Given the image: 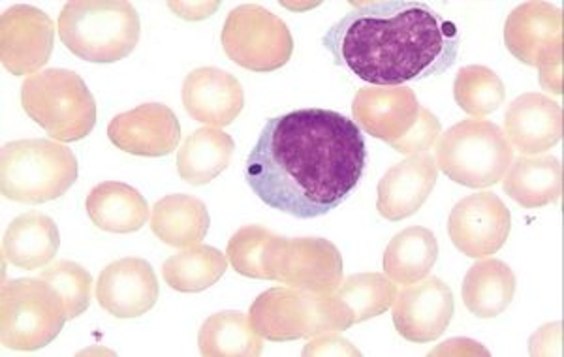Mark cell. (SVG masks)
Wrapping results in <instances>:
<instances>
[{
  "label": "cell",
  "instance_id": "cell-6",
  "mask_svg": "<svg viewBox=\"0 0 564 357\" xmlns=\"http://www.w3.org/2000/svg\"><path fill=\"white\" fill-rule=\"evenodd\" d=\"M250 326L273 343L318 337L352 327L334 294L318 295L295 288H271L250 305Z\"/></svg>",
  "mask_w": 564,
  "mask_h": 357
},
{
  "label": "cell",
  "instance_id": "cell-13",
  "mask_svg": "<svg viewBox=\"0 0 564 357\" xmlns=\"http://www.w3.org/2000/svg\"><path fill=\"white\" fill-rule=\"evenodd\" d=\"M391 306L393 326L411 343H433L441 337L456 309L452 288L436 277L409 284Z\"/></svg>",
  "mask_w": 564,
  "mask_h": 357
},
{
  "label": "cell",
  "instance_id": "cell-19",
  "mask_svg": "<svg viewBox=\"0 0 564 357\" xmlns=\"http://www.w3.org/2000/svg\"><path fill=\"white\" fill-rule=\"evenodd\" d=\"M505 130L512 148L539 156L563 138V108L547 96L527 93L508 106Z\"/></svg>",
  "mask_w": 564,
  "mask_h": 357
},
{
  "label": "cell",
  "instance_id": "cell-10",
  "mask_svg": "<svg viewBox=\"0 0 564 357\" xmlns=\"http://www.w3.org/2000/svg\"><path fill=\"white\" fill-rule=\"evenodd\" d=\"M343 271V256L334 242L321 237H281L271 256L270 281L308 294L327 295L339 288Z\"/></svg>",
  "mask_w": 564,
  "mask_h": 357
},
{
  "label": "cell",
  "instance_id": "cell-34",
  "mask_svg": "<svg viewBox=\"0 0 564 357\" xmlns=\"http://www.w3.org/2000/svg\"><path fill=\"white\" fill-rule=\"evenodd\" d=\"M438 136H441V121L431 113L430 109L422 106L416 125L412 127L411 132L395 143H391V148L395 149L398 153L416 154L433 148Z\"/></svg>",
  "mask_w": 564,
  "mask_h": 357
},
{
  "label": "cell",
  "instance_id": "cell-7",
  "mask_svg": "<svg viewBox=\"0 0 564 357\" xmlns=\"http://www.w3.org/2000/svg\"><path fill=\"white\" fill-rule=\"evenodd\" d=\"M435 162L457 185L488 188L512 166L513 148L495 122L467 119L443 134Z\"/></svg>",
  "mask_w": 564,
  "mask_h": 357
},
{
  "label": "cell",
  "instance_id": "cell-18",
  "mask_svg": "<svg viewBox=\"0 0 564 357\" xmlns=\"http://www.w3.org/2000/svg\"><path fill=\"white\" fill-rule=\"evenodd\" d=\"M436 177L438 167L430 153L411 154L380 178L377 209L391 223L412 217L433 194Z\"/></svg>",
  "mask_w": 564,
  "mask_h": 357
},
{
  "label": "cell",
  "instance_id": "cell-33",
  "mask_svg": "<svg viewBox=\"0 0 564 357\" xmlns=\"http://www.w3.org/2000/svg\"><path fill=\"white\" fill-rule=\"evenodd\" d=\"M40 279L57 290L61 300L65 303L68 320L77 318L89 309L93 277L87 269L68 260H61L44 269Z\"/></svg>",
  "mask_w": 564,
  "mask_h": 357
},
{
  "label": "cell",
  "instance_id": "cell-30",
  "mask_svg": "<svg viewBox=\"0 0 564 357\" xmlns=\"http://www.w3.org/2000/svg\"><path fill=\"white\" fill-rule=\"evenodd\" d=\"M345 306L352 326L384 314L398 298V286L388 274L361 273L348 277L334 292Z\"/></svg>",
  "mask_w": 564,
  "mask_h": 357
},
{
  "label": "cell",
  "instance_id": "cell-15",
  "mask_svg": "<svg viewBox=\"0 0 564 357\" xmlns=\"http://www.w3.org/2000/svg\"><path fill=\"white\" fill-rule=\"evenodd\" d=\"M109 141L135 156H167L181 141L180 119L164 104H141L117 116L108 127Z\"/></svg>",
  "mask_w": 564,
  "mask_h": 357
},
{
  "label": "cell",
  "instance_id": "cell-29",
  "mask_svg": "<svg viewBox=\"0 0 564 357\" xmlns=\"http://www.w3.org/2000/svg\"><path fill=\"white\" fill-rule=\"evenodd\" d=\"M228 269V260L220 250L207 245H194L180 255L167 258L162 277L167 286L183 294L204 292L217 284Z\"/></svg>",
  "mask_w": 564,
  "mask_h": 357
},
{
  "label": "cell",
  "instance_id": "cell-27",
  "mask_svg": "<svg viewBox=\"0 0 564 357\" xmlns=\"http://www.w3.org/2000/svg\"><path fill=\"white\" fill-rule=\"evenodd\" d=\"M438 258L433 231L411 226L391 239L384 252V271L398 284H414L431 273Z\"/></svg>",
  "mask_w": 564,
  "mask_h": 357
},
{
  "label": "cell",
  "instance_id": "cell-20",
  "mask_svg": "<svg viewBox=\"0 0 564 357\" xmlns=\"http://www.w3.org/2000/svg\"><path fill=\"white\" fill-rule=\"evenodd\" d=\"M183 106L186 113L212 127H228L243 111V87L238 77L218 68H198L185 77Z\"/></svg>",
  "mask_w": 564,
  "mask_h": 357
},
{
  "label": "cell",
  "instance_id": "cell-11",
  "mask_svg": "<svg viewBox=\"0 0 564 357\" xmlns=\"http://www.w3.org/2000/svg\"><path fill=\"white\" fill-rule=\"evenodd\" d=\"M510 230L512 213L494 192L470 194L449 213V239L468 258L497 255Z\"/></svg>",
  "mask_w": 564,
  "mask_h": 357
},
{
  "label": "cell",
  "instance_id": "cell-8",
  "mask_svg": "<svg viewBox=\"0 0 564 357\" xmlns=\"http://www.w3.org/2000/svg\"><path fill=\"white\" fill-rule=\"evenodd\" d=\"M65 303L42 279H15L2 286L0 337L12 350H40L63 332Z\"/></svg>",
  "mask_w": 564,
  "mask_h": 357
},
{
  "label": "cell",
  "instance_id": "cell-4",
  "mask_svg": "<svg viewBox=\"0 0 564 357\" xmlns=\"http://www.w3.org/2000/svg\"><path fill=\"white\" fill-rule=\"evenodd\" d=\"M0 162L2 196L20 204L61 198L77 178L76 154L55 141H10L2 148Z\"/></svg>",
  "mask_w": 564,
  "mask_h": 357
},
{
  "label": "cell",
  "instance_id": "cell-9",
  "mask_svg": "<svg viewBox=\"0 0 564 357\" xmlns=\"http://www.w3.org/2000/svg\"><path fill=\"white\" fill-rule=\"evenodd\" d=\"M220 42L234 63L258 74L279 71L294 53L289 25L258 4L231 10L220 32Z\"/></svg>",
  "mask_w": 564,
  "mask_h": 357
},
{
  "label": "cell",
  "instance_id": "cell-14",
  "mask_svg": "<svg viewBox=\"0 0 564 357\" xmlns=\"http://www.w3.org/2000/svg\"><path fill=\"white\" fill-rule=\"evenodd\" d=\"M505 44L527 66L563 57V10L550 2H525L508 15Z\"/></svg>",
  "mask_w": 564,
  "mask_h": 357
},
{
  "label": "cell",
  "instance_id": "cell-2",
  "mask_svg": "<svg viewBox=\"0 0 564 357\" xmlns=\"http://www.w3.org/2000/svg\"><path fill=\"white\" fill-rule=\"evenodd\" d=\"M322 45L343 71L372 87H403L456 64L462 39L454 21L417 0L352 2Z\"/></svg>",
  "mask_w": 564,
  "mask_h": 357
},
{
  "label": "cell",
  "instance_id": "cell-32",
  "mask_svg": "<svg viewBox=\"0 0 564 357\" xmlns=\"http://www.w3.org/2000/svg\"><path fill=\"white\" fill-rule=\"evenodd\" d=\"M279 239L281 237L262 226H245L228 242L226 255L231 268L249 279L270 281L271 256L275 252Z\"/></svg>",
  "mask_w": 564,
  "mask_h": 357
},
{
  "label": "cell",
  "instance_id": "cell-1",
  "mask_svg": "<svg viewBox=\"0 0 564 357\" xmlns=\"http://www.w3.org/2000/svg\"><path fill=\"white\" fill-rule=\"evenodd\" d=\"M366 164V138L352 119L308 108L265 122L243 173L268 207L308 220L337 209Z\"/></svg>",
  "mask_w": 564,
  "mask_h": 357
},
{
  "label": "cell",
  "instance_id": "cell-22",
  "mask_svg": "<svg viewBox=\"0 0 564 357\" xmlns=\"http://www.w3.org/2000/svg\"><path fill=\"white\" fill-rule=\"evenodd\" d=\"M93 224L109 234H132L148 224V199L134 186L106 181L95 186L85 199Z\"/></svg>",
  "mask_w": 564,
  "mask_h": 357
},
{
  "label": "cell",
  "instance_id": "cell-23",
  "mask_svg": "<svg viewBox=\"0 0 564 357\" xmlns=\"http://www.w3.org/2000/svg\"><path fill=\"white\" fill-rule=\"evenodd\" d=\"M502 188L525 209H539L555 204L563 194V166L552 154L520 156L513 162Z\"/></svg>",
  "mask_w": 564,
  "mask_h": 357
},
{
  "label": "cell",
  "instance_id": "cell-16",
  "mask_svg": "<svg viewBox=\"0 0 564 357\" xmlns=\"http://www.w3.org/2000/svg\"><path fill=\"white\" fill-rule=\"evenodd\" d=\"M159 292L154 269L143 258L117 260L98 277V303L117 318H138L148 314L156 305Z\"/></svg>",
  "mask_w": 564,
  "mask_h": 357
},
{
  "label": "cell",
  "instance_id": "cell-25",
  "mask_svg": "<svg viewBox=\"0 0 564 357\" xmlns=\"http://www.w3.org/2000/svg\"><path fill=\"white\" fill-rule=\"evenodd\" d=\"M236 141L218 128H199L186 138L177 153V170L185 183L207 185L230 166Z\"/></svg>",
  "mask_w": 564,
  "mask_h": 357
},
{
  "label": "cell",
  "instance_id": "cell-17",
  "mask_svg": "<svg viewBox=\"0 0 564 357\" xmlns=\"http://www.w3.org/2000/svg\"><path fill=\"white\" fill-rule=\"evenodd\" d=\"M420 102L409 87H364L354 96L352 116L359 130L391 145L411 132Z\"/></svg>",
  "mask_w": 564,
  "mask_h": 357
},
{
  "label": "cell",
  "instance_id": "cell-31",
  "mask_svg": "<svg viewBox=\"0 0 564 357\" xmlns=\"http://www.w3.org/2000/svg\"><path fill=\"white\" fill-rule=\"evenodd\" d=\"M454 98L457 106L473 117H486L505 104L507 89L494 71L486 66H465L454 82Z\"/></svg>",
  "mask_w": 564,
  "mask_h": 357
},
{
  "label": "cell",
  "instance_id": "cell-24",
  "mask_svg": "<svg viewBox=\"0 0 564 357\" xmlns=\"http://www.w3.org/2000/svg\"><path fill=\"white\" fill-rule=\"evenodd\" d=\"M209 210L202 199L186 194H170L159 199L151 215V230L162 242L177 249H188L206 239Z\"/></svg>",
  "mask_w": 564,
  "mask_h": 357
},
{
  "label": "cell",
  "instance_id": "cell-12",
  "mask_svg": "<svg viewBox=\"0 0 564 357\" xmlns=\"http://www.w3.org/2000/svg\"><path fill=\"white\" fill-rule=\"evenodd\" d=\"M55 44V23L29 4L8 8L0 18V57L13 76H26L47 64Z\"/></svg>",
  "mask_w": 564,
  "mask_h": 357
},
{
  "label": "cell",
  "instance_id": "cell-28",
  "mask_svg": "<svg viewBox=\"0 0 564 357\" xmlns=\"http://www.w3.org/2000/svg\"><path fill=\"white\" fill-rule=\"evenodd\" d=\"M198 346L206 357H257L262 354V337L243 313L213 314L198 333Z\"/></svg>",
  "mask_w": 564,
  "mask_h": 357
},
{
  "label": "cell",
  "instance_id": "cell-3",
  "mask_svg": "<svg viewBox=\"0 0 564 357\" xmlns=\"http://www.w3.org/2000/svg\"><path fill=\"white\" fill-rule=\"evenodd\" d=\"M140 15L127 0H74L58 18L68 52L89 63H117L140 42Z\"/></svg>",
  "mask_w": 564,
  "mask_h": 357
},
{
  "label": "cell",
  "instance_id": "cell-35",
  "mask_svg": "<svg viewBox=\"0 0 564 357\" xmlns=\"http://www.w3.org/2000/svg\"><path fill=\"white\" fill-rule=\"evenodd\" d=\"M303 356H359V350L345 338L337 335H324L308 343L303 350Z\"/></svg>",
  "mask_w": 564,
  "mask_h": 357
},
{
  "label": "cell",
  "instance_id": "cell-21",
  "mask_svg": "<svg viewBox=\"0 0 564 357\" xmlns=\"http://www.w3.org/2000/svg\"><path fill=\"white\" fill-rule=\"evenodd\" d=\"M61 234L57 224L39 210L13 218L2 237V256L15 268H45L57 256Z\"/></svg>",
  "mask_w": 564,
  "mask_h": 357
},
{
  "label": "cell",
  "instance_id": "cell-26",
  "mask_svg": "<svg viewBox=\"0 0 564 357\" xmlns=\"http://www.w3.org/2000/svg\"><path fill=\"white\" fill-rule=\"evenodd\" d=\"M516 294V274L500 260H481L468 269L462 295L478 318H495L507 311Z\"/></svg>",
  "mask_w": 564,
  "mask_h": 357
},
{
  "label": "cell",
  "instance_id": "cell-5",
  "mask_svg": "<svg viewBox=\"0 0 564 357\" xmlns=\"http://www.w3.org/2000/svg\"><path fill=\"white\" fill-rule=\"evenodd\" d=\"M21 106L57 141L84 140L97 125V104L84 77L65 68L26 77L21 87Z\"/></svg>",
  "mask_w": 564,
  "mask_h": 357
}]
</instances>
